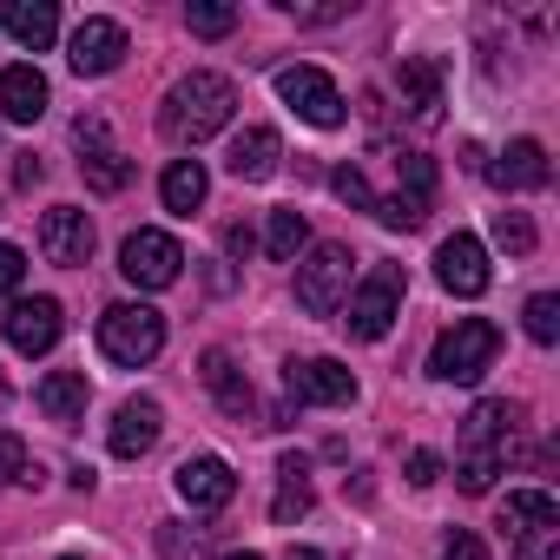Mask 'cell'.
I'll return each mask as SVG.
<instances>
[{"instance_id": "obj_1", "label": "cell", "mask_w": 560, "mask_h": 560, "mask_svg": "<svg viewBox=\"0 0 560 560\" xmlns=\"http://www.w3.org/2000/svg\"><path fill=\"white\" fill-rule=\"evenodd\" d=\"M231 113H237V86L224 73H185L159 106V132L172 145H205L231 126Z\"/></svg>"}, {"instance_id": "obj_2", "label": "cell", "mask_w": 560, "mask_h": 560, "mask_svg": "<svg viewBox=\"0 0 560 560\" xmlns=\"http://www.w3.org/2000/svg\"><path fill=\"white\" fill-rule=\"evenodd\" d=\"M521 429V409L514 402H475L468 422H462V462H455V481L462 494H488L494 475L508 468V435Z\"/></svg>"}, {"instance_id": "obj_3", "label": "cell", "mask_w": 560, "mask_h": 560, "mask_svg": "<svg viewBox=\"0 0 560 560\" xmlns=\"http://www.w3.org/2000/svg\"><path fill=\"white\" fill-rule=\"evenodd\" d=\"M494 350H501V330H494L488 317H462L455 330L435 337L429 376H435V383H481V370L494 363Z\"/></svg>"}, {"instance_id": "obj_4", "label": "cell", "mask_w": 560, "mask_h": 560, "mask_svg": "<svg viewBox=\"0 0 560 560\" xmlns=\"http://www.w3.org/2000/svg\"><path fill=\"white\" fill-rule=\"evenodd\" d=\"M100 350H106V363L139 370V363H152L165 350V317L152 304H113L100 317Z\"/></svg>"}, {"instance_id": "obj_5", "label": "cell", "mask_w": 560, "mask_h": 560, "mask_svg": "<svg viewBox=\"0 0 560 560\" xmlns=\"http://www.w3.org/2000/svg\"><path fill=\"white\" fill-rule=\"evenodd\" d=\"M350 304V337L357 343H383L389 337V324L402 317V264H370V277L343 298Z\"/></svg>"}, {"instance_id": "obj_6", "label": "cell", "mask_w": 560, "mask_h": 560, "mask_svg": "<svg viewBox=\"0 0 560 560\" xmlns=\"http://www.w3.org/2000/svg\"><path fill=\"white\" fill-rule=\"evenodd\" d=\"M350 244H311V257L298 264V304L311 317H337L350 298Z\"/></svg>"}, {"instance_id": "obj_7", "label": "cell", "mask_w": 560, "mask_h": 560, "mask_svg": "<svg viewBox=\"0 0 560 560\" xmlns=\"http://www.w3.org/2000/svg\"><path fill=\"white\" fill-rule=\"evenodd\" d=\"M119 270H126V284H139V291H172L178 270H185V250H178L172 231H132L119 244Z\"/></svg>"}, {"instance_id": "obj_8", "label": "cell", "mask_w": 560, "mask_h": 560, "mask_svg": "<svg viewBox=\"0 0 560 560\" xmlns=\"http://www.w3.org/2000/svg\"><path fill=\"white\" fill-rule=\"evenodd\" d=\"M277 100H284L304 126H317V132L343 126V93H337V80L324 67H284L277 73Z\"/></svg>"}, {"instance_id": "obj_9", "label": "cell", "mask_w": 560, "mask_h": 560, "mask_svg": "<svg viewBox=\"0 0 560 560\" xmlns=\"http://www.w3.org/2000/svg\"><path fill=\"white\" fill-rule=\"evenodd\" d=\"M284 396H291V409H304V402L343 409V402H357V376L337 357H298V363H284Z\"/></svg>"}, {"instance_id": "obj_10", "label": "cell", "mask_w": 560, "mask_h": 560, "mask_svg": "<svg viewBox=\"0 0 560 560\" xmlns=\"http://www.w3.org/2000/svg\"><path fill=\"white\" fill-rule=\"evenodd\" d=\"M60 304L54 298H14L8 311H0V337H8L21 357H47L54 343H60Z\"/></svg>"}, {"instance_id": "obj_11", "label": "cell", "mask_w": 560, "mask_h": 560, "mask_svg": "<svg viewBox=\"0 0 560 560\" xmlns=\"http://www.w3.org/2000/svg\"><path fill=\"white\" fill-rule=\"evenodd\" d=\"M126 54H132V40H126V27H119V21H106V14L80 21V27H73V40H67V60H73V73H80V80L113 73Z\"/></svg>"}, {"instance_id": "obj_12", "label": "cell", "mask_w": 560, "mask_h": 560, "mask_svg": "<svg viewBox=\"0 0 560 560\" xmlns=\"http://www.w3.org/2000/svg\"><path fill=\"white\" fill-rule=\"evenodd\" d=\"M73 139H80V172H86L93 191H126V185H132V159L106 139V119H100V113H86V119L73 126Z\"/></svg>"}, {"instance_id": "obj_13", "label": "cell", "mask_w": 560, "mask_h": 560, "mask_svg": "<svg viewBox=\"0 0 560 560\" xmlns=\"http://www.w3.org/2000/svg\"><path fill=\"white\" fill-rule=\"evenodd\" d=\"M435 277H442V291H455V298H481V291L494 284L481 237H468V231L442 237V250H435Z\"/></svg>"}, {"instance_id": "obj_14", "label": "cell", "mask_w": 560, "mask_h": 560, "mask_svg": "<svg viewBox=\"0 0 560 560\" xmlns=\"http://www.w3.org/2000/svg\"><path fill=\"white\" fill-rule=\"evenodd\" d=\"M172 488H178L198 514H218V508H231L237 475H231V462H224V455H185V462H178V475H172Z\"/></svg>"}, {"instance_id": "obj_15", "label": "cell", "mask_w": 560, "mask_h": 560, "mask_svg": "<svg viewBox=\"0 0 560 560\" xmlns=\"http://www.w3.org/2000/svg\"><path fill=\"white\" fill-rule=\"evenodd\" d=\"M40 250H47V264H86L93 257V218L80 211V205H54L47 218H40Z\"/></svg>"}, {"instance_id": "obj_16", "label": "cell", "mask_w": 560, "mask_h": 560, "mask_svg": "<svg viewBox=\"0 0 560 560\" xmlns=\"http://www.w3.org/2000/svg\"><path fill=\"white\" fill-rule=\"evenodd\" d=\"M198 376H205V389L218 396V409H224L231 422H250V416H257V389H250V376L237 370L231 350H205V357H198Z\"/></svg>"}, {"instance_id": "obj_17", "label": "cell", "mask_w": 560, "mask_h": 560, "mask_svg": "<svg viewBox=\"0 0 560 560\" xmlns=\"http://www.w3.org/2000/svg\"><path fill=\"white\" fill-rule=\"evenodd\" d=\"M159 435H165V409H159L152 396L119 402V416H113V429H106V442H113V455H119V462H139Z\"/></svg>"}, {"instance_id": "obj_18", "label": "cell", "mask_w": 560, "mask_h": 560, "mask_svg": "<svg viewBox=\"0 0 560 560\" xmlns=\"http://www.w3.org/2000/svg\"><path fill=\"white\" fill-rule=\"evenodd\" d=\"M277 159H284V139H277L270 126H244V132L231 139V152H224V172L244 178V185H264V178L277 172Z\"/></svg>"}, {"instance_id": "obj_19", "label": "cell", "mask_w": 560, "mask_h": 560, "mask_svg": "<svg viewBox=\"0 0 560 560\" xmlns=\"http://www.w3.org/2000/svg\"><path fill=\"white\" fill-rule=\"evenodd\" d=\"M47 73L40 67H0V119H14V126H34L40 113H47Z\"/></svg>"}, {"instance_id": "obj_20", "label": "cell", "mask_w": 560, "mask_h": 560, "mask_svg": "<svg viewBox=\"0 0 560 560\" xmlns=\"http://www.w3.org/2000/svg\"><path fill=\"white\" fill-rule=\"evenodd\" d=\"M488 178L501 185V191H540L553 172H547V145L540 139H514L494 165H488Z\"/></svg>"}, {"instance_id": "obj_21", "label": "cell", "mask_w": 560, "mask_h": 560, "mask_svg": "<svg viewBox=\"0 0 560 560\" xmlns=\"http://www.w3.org/2000/svg\"><path fill=\"white\" fill-rule=\"evenodd\" d=\"M396 86H402V106L416 126H435L442 119V67L435 60H402L396 67Z\"/></svg>"}, {"instance_id": "obj_22", "label": "cell", "mask_w": 560, "mask_h": 560, "mask_svg": "<svg viewBox=\"0 0 560 560\" xmlns=\"http://www.w3.org/2000/svg\"><path fill=\"white\" fill-rule=\"evenodd\" d=\"M86 396H93V383H86V370H54V376H40V389H34V402H40V416L47 422H80L86 416Z\"/></svg>"}, {"instance_id": "obj_23", "label": "cell", "mask_w": 560, "mask_h": 560, "mask_svg": "<svg viewBox=\"0 0 560 560\" xmlns=\"http://www.w3.org/2000/svg\"><path fill=\"white\" fill-rule=\"evenodd\" d=\"M0 27H8L27 54H47V47H54V34H60V8H54V0H8Z\"/></svg>"}, {"instance_id": "obj_24", "label": "cell", "mask_w": 560, "mask_h": 560, "mask_svg": "<svg viewBox=\"0 0 560 560\" xmlns=\"http://www.w3.org/2000/svg\"><path fill=\"white\" fill-rule=\"evenodd\" d=\"M311 501H317V488H311V462H304V455H284V462H277V501H270V521H277V527H291V521L311 514Z\"/></svg>"}, {"instance_id": "obj_25", "label": "cell", "mask_w": 560, "mask_h": 560, "mask_svg": "<svg viewBox=\"0 0 560 560\" xmlns=\"http://www.w3.org/2000/svg\"><path fill=\"white\" fill-rule=\"evenodd\" d=\"M205 191H211V178H205L198 159H172L165 178H159V198H165V211H178V218H191V211L205 205Z\"/></svg>"}, {"instance_id": "obj_26", "label": "cell", "mask_w": 560, "mask_h": 560, "mask_svg": "<svg viewBox=\"0 0 560 560\" xmlns=\"http://www.w3.org/2000/svg\"><path fill=\"white\" fill-rule=\"evenodd\" d=\"M540 521H560V508H553L547 488H514V494L501 501V534H527V527H540Z\"/></svg>"}, {"instance_id": "obj_27", "label": "cell", "mask_w": 560, "mask_h": 560, "mask_svg": "<svg viewBox=\"0 0 560 560\" xmlns=\"http://www.w3.org/2000/svg\"><path fill=\"white\" fill-rule=\"evenodd\" d=\"M304 244H311V218H304V211H270V224H264V250H270L277 264H298Z\"/></svg>"}, {"instance_id": "obj_28", "label": "cell", "mask_w": 560, "mask_h": 560, "mask_svg": "<svg viewBox=\"0 0 560 560\" xmlns=\"http://www.w3.org/2000/svg\"><path fill=\"white\" fill-rule=\"evenodd\" d=\"M494 244H501L508 257H534L540 231H534V218H527V211H494Z\"/></svg>"}, {"instance_id": "obj_29", "label": "cell", "mask_w": 560, "mask_h": 560, "mask_svg": "<svg viewBox=\"0 0 560 560\" xmlns=\"http://www.w3.org/2000/svg\"><path fill=\"white\" fill-rule=\"evenodd\" d=\"M159 553L165 560H211V540L185 521H159Z\"/></svg>"}, {"instance_id": "obj_30", "label": "cell", "mask_w": 560, "mask_h": 560, "mask_svg": "<svg viewBox=\"0 0 560 560\" xmlns=\"http://www.w3.org/2000/svg\"><path fill=\"white\" fill-rule=\"evenodd\" d=\"M396 178H402V198H416V205H435V159H422V152H402V159H396Z\"/></svg>"}, {"instance_id": "obj_31", "label": "cell", "mask_w": 560, "mask_h": 560, "mask_svg": "<svg viewBox=\"0 0 560 560\" xmlns=\"http://www.w3.org/2000/svg\"><path fill=\"white\" fill-rule=\"evenodd\" d=\"M185 27H191L198 40H224V34L237 27V8H211V0H191V8H185Z\"/></svg>"}, {"instance_id": "obj_32", "label": "cell", "mask_w": 560, "mask_h": 560, "mask_svg": "<svg viewBox=\"0 0 560 560\" xmlns=\"http://www.w3.org/2000/svg\"><path fill=\"white\" fill-rule=\"evenodd\" d=\"M527 337H534V343H560V298H553V291L527 298Z\"/></svg>"}, {"instance_id": "obj_33", "label": "cell", "mask_w": 560, "mask_h": 560, "mask_svg": "<svg viewBox=\"0 0 560 560\" xmlns=\"http://www.w3.org/2000/svg\"><path fill=\"white\" fill-rule=\"evenodd\" d=\"M514 560H560V521H540V527L514 534Z\"/></svg>"}, {"instance_id": "obj_34", "label": "cell", "mask_w": 560, "mask_h": 560, "mask_svg": "<svg viewBox=\"0 0 560 560\" xmlns=\"http://www.w3.org/2000/svg\"><path fill=\"white\" fill-rule=\"evenodd\" d=\"M330 191H337L350 211H376V191H370V178H363L357 165H337V172H330Z\"/></svg>"}, {"instance_id": "obj_35", "label": "cell", "mask_w": 560, "mask_h": 560, "mask_svg": "<svg viewBox=\"0 0 560 560\" xmlns=\"http://www.w3.org/2000/svg\"><path fill=\"white\" fill-rule=\"evenodd\" d=\"M376 218H383L389 231H422V218H429V205H416V198H402V191H389V198H376Z\"/></svg>"}, {"instance_id": "obj_36", "label": "cell", "mask_w": 560, "mask_h": 560, "mask_svg": "<svg viewBox=\"0 0 560 560\" xmlns=\"http://www.w3.org/2000/svg\"><path fill=\"white\" fill-rule=\"evenodd\" d=\"M27 284V250L21 244H0V298H14Z\"/></svg>"}, {"instance_id": "obj_37", "label": "cell", "mask_w": 560, "mask_h": 560, "mask_svg": "<svg viewBox=\"0 0 560 560\" xmlns=\"http://www.w3.org/2000/svg\"><path fill=\"white\" fill-rule=\"evenodd\" d=\"M21 475H27V442L0 435V481H21Z\"/></svg>"}, {"instance_id": "obj_38", "label": "cell", "mask_w": 560, "mask_h": 560, "mask_svg": "<svg viewBox=\"0 0 560 560\" xmlns=\"http://www.w3.org/2000/svg\"><path fill=\"white\" fill-rule=\"evenodd\" d=\"M409 481H416V488L442 481V455H435V448H416V455H409Z\"/></svg>"}, {"instance_id": "obj_39", "label": "cell", "mask_w": 560, "mask_h": 560, "mask_svg": "<svg viewBox=\"0 0 560 560\" xmlns=\"http://www.w3.org/2000/svg\"><path fill=\"white\" fill-rule=\"evenodd\" d=\"M442 560H488V547H481V534H448Z\"/></svg>"}, {"instance_id": "obj_40", "label": "cell", "mask_w": 560, "mask_h": 560, "mask_svg": "<svg viewBox=\"0 0 560 560\" xmlns=\"http://www.w3.org/2000/svg\"><path fill=\"white\" fill-rule=\"evenodd\" d=\"M284 8H291V0H284ZM291 14H298L304 27H330V21H343L350 8H343V0H337V8H291Z\"/></svg>"}, {"instance_id": "obj_41", "label": "cell", "mask_w": 560, "mask_h": 560, "mask_svg": "<svg viewBox=\"0 0 560 560\" xmlns=\"http://www.w3.org/2000/svg\"><path fill=\"white\" fill-rule=\"evenodd\" d=\"M40 172H47V165H40L34 152H21V159H14V185H27V191H34V185H40Z\"/></svg>"}, {"instance_id": "obj_42", "label": "cell", "mask_w": 560, "mask_h": 560, "mask_svg": "<svg viewBox=\"0 0 560 560\" xmlns=\"http://www.w3.org/2000/svg\"><path fill=\"white\" fill-rule=\"evenodd\" d=\"M250 244H257L250 224H224V250H231V257H250Z\"/></svg>"}, {"instance_id": "obj_43", "label": "cell", "mask_w": 560, "mask_h": 560, "mask_svg": "<svg viewBox=\"0 0 560 560\" xmlns=\"http://www.w3.org/2000/svg\"><path fill=\"white\" fill-rule=\"evenodd\" d=\"M284 560H324V553H317V547H291Z\"/></svg>"}, {"instance_id": "obj_44", "label": "cell", "mask_w": 560, "mask_h": 560, "mask_svg": "<svg viewBox=\"0 0 560 560\" xmlns=\"http://www.w3.org/2000/svg\"><path fill=\"white\" fill-rule=\"evenodd\" d=\"M0 409H8V376H0Z\"/></svg>"}, {"instance_id": "obj_45", "label": "cell", "mask_w": 560, "mask_h": 560, "mask_svg": "<svg viewBox=\"0 0 560 560\" xmlns=\"http://www.w3.org/2000/svg\"><path fill=\"white\" fill-rule=\"evenodd\" d=\"M224 560H257V553H224Z\"/></svg>"}]
</instances>
